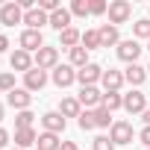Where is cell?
Wrapping results in <instances>:
<instances>
[{"label":"cell","instance_id":"obj_30","mask_svg":"<svg viewBox=\"0 0 150 150\" xmlns=\"http://www.w3.org/2000/svg\"><path fill=\"white\" fill-rule=\"evenodd\" d=\"M94 124H97V127H109V124H112V112L103 109V106H97V109H94Z\"/></svg>","mask_w":150,"mask_h":150},{"label":"cell","instance_id":"obj_17","mask_svg":"<svg viewBox=\"0 0 150 150\" xmlns=\"http://www.w3.org/2000/svg\"><path fill=\"white\" fill-rule=\"evenodd\" d=\"M80 106H100L103 103V94L94 88V86H83V91H80Z\"/></svg>","mask_w":150,"mask_h":150},{"label":"cell","instance_id":"obj_13","mask_svg":"<svg viewBox=\"0 0 150 150\" xmlns=\"http://www.w3.org/2000/svg\"><path fill=\"white\" fill-rule=\"evenodd\" d=\"M30 103H33V94H30L27 88H15V91H9V106H15L18 112L30 109Z\"/></svg>","mask_w":150,"mask_h":150},{"label":"cell","instance_id":"obj_16","mask_svg":"<svg viewBox=\"0 0 150 150\" xmlns=\"http://www.w3.org/2000/svg\"><path fill=\"white\" fill-rule=\"evenodd\" d=\"M71 18H74V15H71V9H65V6H62V9H56V12L50 15V27H53V30H59V33H65V30L71 27Z\"/></svg>","mask_w":150,"mask_h":150},{"label":"cell","instance_id":"obj_42","mask_svg":"<svg viewBox=\"0 0 150 150\" xmlns=\"http://www.w3.org/2000/svg\"><path fill=\"white\" fill-rule=\"evenodd\" d=\"M147 74H150V65H147Z\"/></svg>","mask_w":150,"mask_h":150},{"label":"cell","instance_id":"obj_39","mask_svg":"<svg viewBox=\"0 0 150 150\" xmlns=\"http://www.w3.org/2000/svg\"><path fill=\"white\" fill-rule=\"evenodd\" d=\"M144 124L150 127V109H144Z\"/></svg>","mask_w":150,"mask_h":150},{"label":"cell","instance_id":"obj_21","mask_svg":"<svg viewBox=\"0 0 150 150\" xmlns=\"http://www.w3.org/2000/svg\"><path fill=\"white\" fill-rule=\"evenodd\" d=\"M80 41H83V35H80V30H74V27H68L65 33H59V44L62 47H80Z\"/></svg>","mask_w":150,"mask_h":150},{"label":"cell","instance_id":"obj_20","mask_svg":"<svg viewBox=\"0 0 150 150\" xmlns=\"http://www.w3.org/2000/svg\"><path fill=\"white\" fill-rule=\"evenodd\" d=\"M97 33H100V47H115V44H118V27L103 24Z\"/></svg>","mask_w":150,"mask_h":150},{"label":"cell","instance_id":"obj_11","mask_svg":"<svg viewBox=\"0 0 150 150\" xmlns=\"http://www.w3.org/2000/svg\"><path fill=\"white\" fill-rule=\"evenodd\" d=\"M24 24H27V30H38V33H41V27H44V24H50V15H47V12H41V9L35 6V9L24 12Z\"/></svg>","mask_w":150,"mask_h":150},{"label":"cell","instance_id":"obj_31","mask_svg":"<svg viewBox=\"0 0 150 150\" xmlns=\"http://www.w3.org/2000/svg\"><path fill=\"white\" fill-rule=\"evenodd\" d=\"M77 124H80V129H94V127H97V124H94V112H83Z\"/></svg>","mask_w":150,"mask_h":150},{"label":"cell","instance_id":"obj_2","mask_svg":"<svg viewBox=\"0 0 150 150\" xmlns=\"http://www.w3.org/2000/svg\"><path fill=\"white\" fill-rule=\"evenodd\" d=\"M138 56H141V44L138 41H118V59L121 62H127V65H135L138 62Z\"/></svg>","mask_w":150,"mask_h":150},{"label":"cell","instance_id":"obj_14","mask_svg":"<svg viewBox=\"0 0 150 150\" xmlns=\"http://www.w3.org/2000/svg\"><path fill=\"white\" fill-rule=\"evenodd\" d=\"M41 124H44V132H62L65 129V118H62V112H47V115H41Z\"/></svg>","mask_w":150,"mask_h":150},{"label":"cell","instance_id":"obj_44","mask_svg":"<svg viewBox=\"0 0 150 150\" xmlns=\"http://www.w3.org/2000/svg\"><path fill=\"white\" fill-rule=\"evenodd\" d=\"M35 150H38V147H35Z\"/></svg>","mask_w":150,"mask_h":150},{"label":"cell","instance_id":"obj_35","mask_svg":"<svg viewBox=\"0 0 150 150\" xmlns=\"http://www.w3.org/2000/svg\"><path fill=\"white\" fill-rule=\"evenodd\" d=\"M138 138H141V144H144V147H147V150H150V127H144V129H141V135H138Z\"/></svg>","mask_w":150,"mask_h":150},{"label":"cell","instance_id":"obj_29","mask_svg":"<svg viewBox=\"0 0 150 150\" xmlns=\"http://www.w3.org/2000/svg\"><path fill=\"white\" fill-rule=\"evenodd\" d=\"M71 15H77V18H86V15H91V9H88V0H74V3H71Z\"/></svg>","mask_w":150,"mask_h":150},{"label":"cell","instance_id":"obj_36","mask_svg":"<svg viewBox=\"0 0 150 150\" xmlns=\"http://www.w3.org/2000/svg\"><path fill=\"white\" fill-rule=\"evenodd\" d=\"M6 144H9V132L0 127V147H6Z\"/></svg>","mask_w":150,"mask_h":150},{"label":"cell","instance_id":"obj_5","mask_svg":"<svg viewBox=\"0 0 150 150\" xmlns=\"http://www.w3.org/2000/svg\"><path fill=\"white\" fill-rule=\"evenodd\" d=\"M44 86H47V71L33 68V71L24 74V88H27V91H41Z\"/></svg>","mask_w":150,"mask_h":150},{"label":"cell","instance_id":"obj_8","mask_svg":"<svg viewBox=\"0 0 150 150\" xmlns=\"http://www.w3.org/2000/svg\"><path fill=\"white\" fill-rule=\"evenodd\" d=\"M18 41H21V50H27V53H30V50H35V53H38V50L44 47V38H41V33H38V30H24Z\"/></svg>","mask_w":150,"mask_h":150},{"label":"cell","instance_id":"obj_32","mask_svg":"<svg viewBox=\"0 0 150 150\" xmlns=\"http://www.w3.org/2000/svg\"><path fill=\"white\" fill-rule=\"evenodd\" d=\"M94 150H115V141L109 135H97L94 138Z\"/></svg>","mask_w":150,"mask_h":150},{"label":"cell","instance_id":"obj_34","mask_svg":"<svg viewBox=\"0 0 150 150\" xmlns=\"http://www.w3.org/2000/svg\"><path fill=\"white\" fill-rule=\"evenodd\" d=\"M88 9H91V15H103L109 6L103 3V0H88Z\"/></svg>","mask_w":150,"mask_h":150},{"label":"cell","instance_id":"obj_1","mask_svg":"<svg viewBox=\"0 0 150 150\" xmlns=\"http://www.w3.org/2000/svg\"><path fill=\"white\" fill-rule=\"evenodd\" d=\"M106 12H109V24H112V27H118V24H127V21H129L132 6L127 3V0H112Z\"/></svg>","mask_w":150,"mask_h":150},{"label":"cell","instance_id":"obj_27","mask_svg":"<svg viewBox=\"0 0 150 150\" xmlns=\"http://www.w3.org/2000/svg\"><path fill=\"white\" fill-rule=\"evenodd\" d=\"M33 118H35V115H33L30 109L18 112V115H15V129H33Z\"/></svg>","mask_w":150,"mask_h":150},{"label":"cell","instance_id":"obj_37","mask_svg":"<svg viewBox=\"0 0 150 150\" xmlns=\"http://www.w3.org/2000/svg\"><path fill=\"white\" fill-rule=\"evenodd\" d=\"M6 47H9V38H6V35H0V53H6Z\"/></svg>","mask_w":150,"mask_h":150},{"label":"cell","instance_id":"obj_4","mask_svg":"<svg viewBox=\"0 0 150 150\" xmlns=\"http://www.w3.org/2000/svg\"><path fill=\"white\" fill-rule=\"evenodd\" d=\"M109 138H112L115 144H129V141L135 138V132H132V124H127V121H115V124H112V132H109Z\"/></svg>","mask_w":150,"mask_h":150},{"label":"cell","instance_id":"obj_15","mask_svg":"<svg viewBox=\"0 0 150 150\" xmlns=\"http://www.w3.org/2000/svg\"><path fill=\"white\" fill-rule=\"evenodd\" d=\"M124 80H127L129 86H135V88H138V86L147 80V68H141L138 62H135V65H127V71H124Z\"/></svg>","mask_w":150,"mask_h":150},{"label":"cell","instance_id":"obj_38","mask_svg":"<svg viewBox=\"0 0 150 150\" xmlns=\"http://www.w3.org/2000/svg\"><path fill=\"white\" fill-rule=\"evenodd\" d=\"M59 150H77V144H74V141H62V147Z\"/></svg>","mask_w":150,"mask_h":150},{"label":"cell","instance_id":"obj_41","mask_svg":"<svg viewBox=\"0 0 150 150\" xmlns=\"http://www.w3.org/2000/svg\"><path fill=\"white\" fill-rule=\"evenodd\" d=\"M12 150H21V147H12Z\"/></svg>","mask_w":150,"mask_h":150},{"label":"cell","instance_id":"obj_18","mask_svg":"<svg viewBox=\"0 0 150 150\" xmlns=\"http://www.w3.org/2000/svg\"><path fill=\"white\" fill-rule=\"evenodd\" d=\"M124 83H127V80H124V74H121V71H112V68L103 71V88H106V91H118Z\"/></svg>","mask_w":150,"mask_h":150},{"label":"cell","instance_id":"obj_28","mask_svg":"<svg viewBox=\"0 0 150 150\" xmlns=\"http://www.w3.org/2000/svg\"><path fill=\"white\" fill-rule=\"evenodd\" d=\"M132 33H135L138 38H147V41H150V18L135 21V24H132Z\"/></svg>","mask_w":150,"mask_h":150},{"label":"cell","instance_id":"obj_12","mask_svg":"<svg viewBox=\"0 0 150 150\" xmlns=\"http://www.w3.org/2000/svg\"><path fill=\"white\" fill-rule=\"evenodd\" d=\"M9 65H12V71L27 74V71H33V56H30L27 50H15V53L9 56Z\"/></svg>","mask_w":150,"mask_h":150},{"label":"cell","instance_id":"obj_26","mask_svg":"<svg viewBox=\"0 0 150 150\" xmlns=\"http://www.w3.org/2000/svg\"><path fill=\"white\" fill-rule=\"evenodd\" d=\"M83 47L86 50H97L100 47V33L97 30H86L83 33Z\"/></svg>","mask_w":150,"mask_h":150},{"label":"cell","instance_id":"obj_19","mask_svg":"<svg viewBox=\"0 0 150 150\" xmlns=\"http://www.w3.org/2000/svg\"><path fill=\"white\" fill-rule=\"evenodd\" d=\"M59 112H62V118H80L83 115V106H80L77 97H65L59 103Z\"/></svg>","mask_w":150,"mask_h":150},{"label":"cell","instance_id":"obj_6","mask_svg":"<svg viewBox=\"0 0 150 150\" xmlns=\"http://www.w3.org/2000/svg\"><path fill=\"white\" fill-rule=\"evenodd\" d=\"M56 65H59V50H56V47H41V50L35 53V68L50 71V68H56Z\"/></svg>","mask_w":150,"mask_h":150},{"label":"cell","instance_id":"obj_9","mask_svg":"<svg viewBox=\"0 0 150 150\" xmlns=\"http://www.w3.org/2000/svg\"><path fill=\"white\" fill-rule=\"evenodd\" d=\"M124 109L129 112V115H144V109H147V97L141 94V91H129V94H124Z\"/></svg>","mask_w":150,"mask_h":150},{"label":"cell","instance_id":"obj_10","mask_svg":"<svg viewBox=\"0 0 150 150\" xmlns=\"http://www.w3.org/2000/svg\"><path fill=\"white\" fill-rule=\"evenodd\" d=\"M74 80H77V71H74L71 65H56V68H53V83H56L59 88H68Z\"/></svg>","mask_w":150,"mask_h":150},{"label":"cell","instance_id":"obj_25","mask_svg":"<svg viewBox=\"0 0 150 150\" xmlns=\"http://www.w3.org/2000/svg\"><path fill=\"white\" fill-rule=\"evenodd\" d=\"M88 65V50L86 47H74L71 50V68H86Z\"/></svg>","mask_w":150,"mask_h":150},{"label":"cell","instance_id":"obj_43","mask_svg":"<svg viewBox=\"0 0 150 150\" xmlns=\"http://www.w3.org/2000/svg\"><path fill=\"white\" fill-rule=\"evenodd\" d=\"M147 47H150V41H147Z\"/></svg>","mask_w":150,"mask_h":150},{"label":"cell","instance_id":"obj_22","mask_svg":"<svg viewBox=\"0 0 150 150\" xmlns=\"http://www.w3.org/2000/svg\"><path fill=\"white\" fill-rule=\"evenodd\" d=\"M35 144H38V150H59V147H62V141H59L56 132H41Z\"/></svg>","mask_w":150,"mask_h":150},{"label":"cell","instance_id":"obj_33","mask_svg":"<svg viewBox=\"0 0 150 150\" xmlns=\"http://www.w3.org/2000/svg\"><path fill=\"white\" fill-rule=\"evenodd\" d=\"M0 91H15V77L12 74H0Z\"/></svg>","mask_w":150,"mask_h":150},{"label":"cell","instance_id":"obj_24","mask_svg":"<svg viewBox=\"0 0 150 150\" xmlns=\"http://www.w3.org/2000/svg\"><path fill=\"white\" fill-rule=\"evenodd\" d=\"M100 106H103V109H109V112H115V109H121V106H124V94H118V91H106Z\"/></svg>","mask_w":150,"mask_h":150},{"label":"cell","instance_id":"obj_3","mask_svg":"<svg viewBox=\"0 0 150 150\" xmlns=\"http://www.w3.org/2000/svg\"><path fill=\"white\" fill-rule=\"evenodd\" d=\"M0 24H3V27L24 24V9H21L18 3H6V6H0Z\"/></svg>","mask_w":150,"mask_h":150},{"label":"cell","instance_id":"obj_40","mask_svg":"<svg viewBox=\"0 0 150 150\" xmlns=\"http://www.w3.org/2000/svg\"><path fill=\"white\" fill-rule=\"evenodd\" d=\"M0 121H3V103H0Z\"/></svg>","mask_w":150,"mask_h":150},{"label":"cell","instance_id":"obj_23","mask_svg":"<svg viewBox=\"0 0 150 150\" xmlns=\"http://www.w3.org/2000/svg\"><path fill=\"white\" fill-rule=\"evenodd\" d=\"M38 141V135L33 132V129H15V147H30V144H35Z\"/></svg>","mask_w":150,"mask_h":150},{"label":"cell","instance_id":"obj_7","mask_svg":"<svg viewBox=\"0 0 150 150\" xmlns=\"http://www.w3.org/2000/svg\"><path fill=\"white\" fill-rule=\"evenodd\" d=\"M97 80H103V68L94 65V62H88L86 68L77 71V83H83V86H94Z\"/></svg>","mask_w":150,"mask_h":150}]
</instances>
